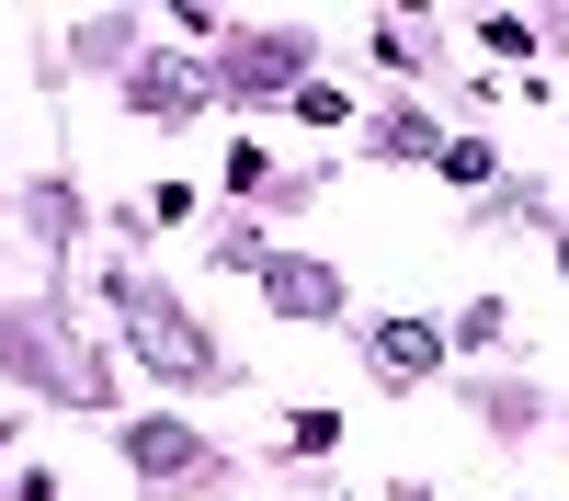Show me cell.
Instances as JSON below:
<instances>
[{
	"label": "cell",
	"instance_id": "2",
	"mask_svg": "<svg viewBox=\"0 0 569 501\" xmlns=\"http://www.w3.org/2000/svg\"><path fill=\"white\" fill-rule=\"evenodd\" d=\"M126 455H137L149 479H194V468H206V444L182 433V422H137V433H126Z\"/></svg>",
	"mask_w": 569,
	"mask_h": 501
},
{
	"label": "cell",
	"instance_id": "4",
	"mask_svg": "<svg viewBox=\"0 0 569 501\" xmlns=\"http://www.w3.org/2000/svg\"><path fill=\"white\" fill-rule=\"evenodd\" d=\"M433 353H445V342L421 331V319H388V331H376V377H421Z\"/></svg>",
	"mask_w": 569,
	"mask_h": 501
},
{
	"label": "cell",
	"instance_id": "6",
	"mask_svg": "<svg viewBox=\"0 0 569 501\" xmlns=\"http://www.w3.org/2000/svg\"><path fill=\"white\" fill-rule=\"evenodd\" d=\"M376 149H399V160H445V137L421 126V114H388V126H376Z\"/></svg>",
	"mask_w": 569,
	"mask_h": 501
},
{
	"label": "cell",
	"instance_id": "1",
	"mask_svg": "<svg viewBox=\"0 0 569 501\" xmlns=\"http://www.w3.org/2000/svg\"><path fill=\"white\" fill-rule=\"evenodd\" d=\"M114 319H126V342L149 353L171 388H194V377H206V331H194V319H182L160 285H114Z\"/></svg>",
	"mask_w": 569,
	"mask_h": 501
},
{
	"label": "cell",
	"instance_id": "5",
	"mask_svg": "<svg viewBox=\"0 0 569 501\" xmlns=\"http://www.w3.org/2000/svg\"><path fill=\"white\" fill-rule=\"evenodd\" d=\"M137 103H149V114H182V103H194V69H137Z\"/></svg>",
	"mask_w": 569,
	"mask_h": 501
},
{
	"label": "cell",
	"instance_id": "3",
	"mask_svg": "<svg viewBox=\"0 0 569 501\" xmlns=\"http://www.w3.org/2000/svg\"><path fill=\"white\" fill-rule=\"evenodd\" d=\"M262 285H273L284 319H330V308H342V285H330L319 262H262Z\"/></svg>",
	"mask_w": 569,
	"mask_h": 501
}]
</instances>
